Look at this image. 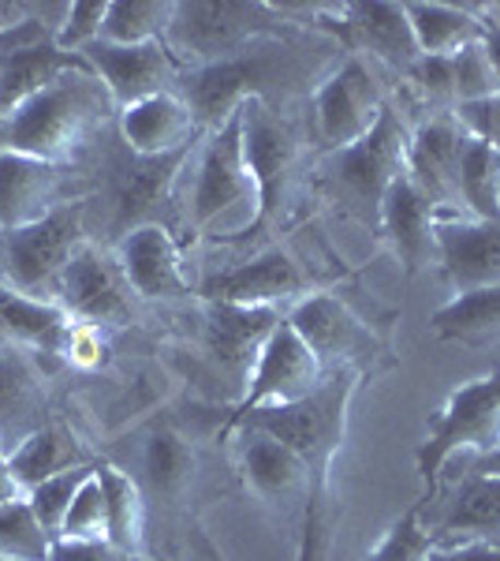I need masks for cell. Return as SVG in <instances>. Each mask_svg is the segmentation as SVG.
Listing matches in <instances>:
<instances>
[{
  "mask_svg": "<svg viewBox=\"0 0 500 561\" xmlns=\"http://www.w3.org/2000/svg\"><path fill=\"white\" fill-rule=\"evenodd\" d=\"M489 8H493V15H497V20H500V4H489Z\"/></svg>",
  "mask_w": 500,
  "mask_h": 561,
  "instance_id": "cell-50",
  "label": "cell"
},
{
  "mask_svg": "<svg viewBox=\"0 0 500 561\" xmlns=\"http://www.w3.org/2000/svg\"><path fill=\"white\" fill-rule=\"evenodd\" d=\"M280 314L272 307H235V304H209L206 311V348L221 364L224 375L240 378V393L247 375L258 359L261 345L277 330Z\"/></svg>",
  "mask_w": 500,
  "mask_h": 561,
  "instance_id": "cell-26",
  "label": "cell"
},
{
  "mask_svg": "<svg viewBox=\"0 0 500 561\" xmlns=\"http://www.w3.org/2000/svg\"><path fill=\"white\" fill-rule=\"evenodd\" d=\"M49 561H150V558L127 554V550H116L113 542H71V539H57V542H53V558Z\"/></svg>",
  "mask_w": 500,
  "mask_h": 561,
  "instance_id": "cell-44",
  "label": "cell"
},
{
  "mask_svg": "<svg viewBox=\"0 0 500 561\" xmlns=\"http://www.w3.org/2000/svg\"><path fill=\"white\" fill-rule=\"evenodd\" d=\"M60 539L71 542H108V524H105V491H102V479L94 476L79 486L75 502H71L68 517L60 524Z\"/></svg>",
  "mask_w": 500,
  "mask_h": 561,
  "instance_id": "cell-40",
  "label": "cell"
},
{
  "mask_svg": "<svg viewBox=\"0 0 500 561\" xmlns=\"http://www.w3.org/2000/svg\"><path fill=\"white\" fill-rule=\"evenodd\" d=\"M105 8H108V0H75V4L63 8V20L57 26L60 49L83 57V49H90L94 42H102Z\"/></svg>",
  "mask_w": 500,
  "mask_h": 561,
  "instance_id": "cell-41",
  "label": "cell"
},
{
  "mask_svg": "<svg viewBox=\"0 0 500 561\" xmlns=\"http://www.w3.org/2000/svg\"><path fill=\"white\" fill-rule=\"evenodd\" d=\"M470 135L452 113H430L407 139V176L438 206L441 217H463L460 206V158Z\"/></svg>",
  "mask_w": 500,
  "mask_h": 561,
  "instance_id": "cell-14",
  "label": "cell"
},
{
  "mask_svg": "<svg viewBox=\"0 0 500 561\" xmlns=\"http://www.w3.org/2000/svg\"><path fill=\"white\" fill-rule=\"evenodd\" d=\"M258 184L243 150V113L235 108L221 128L206 131L187 198V225L202 237H240L258 225Z\"/></svg>",
  "mask_w": 500,
  "mask_h": 561,
  "instance_id": "cell-4",
  "label": "cell"
},
{
  "mask_svg": "<svg viewBox=\"0 0 500 561\" xmlns=\"http://www.w3.org/2000/svg\"><path fill=\"white\" fill-rule=\"evenodd\" d=\"M4 26H8V23H0V53H4Z\"/></svg>",
  "mask_w": 500,
  "mask_h": 561,
  "instance_id": "cell-49",
  "label": "cell"
},
{
  "mask_svg": "<svg viewBox=\"0 0 500 561\" xmlns=\"http://www.w3.org/2000/svg\"><path fill=\"white\" fill-rule=\"evenodd\" d=\"M430 561H500V542H444V547H433Z\"/></svg>",
  "mask_w": 500,
  "mask_h": 561,
  "instance_id": "cell-45",
  "label": "cell"
},
{
  "mask_svg": "<svg viewBox=\"0 0 500 561\" xmlns=\"http://www.w3.org/2000/svg\"><path fill=\"white\" fill-rule=\"evenodd\" d=\"M45 420V389L23 352H0V446L12 454Z\"/></svg>",
  "mask_w": 500,
  "mask_h": 561,
  "instance_id": "cell-29",
  "label": "cell"
},
{
  "mask_svg": "<svg viewBox=\"0 0 500 561\" xmlns=\"http://www.w3.org/2000/svg\"><path fill=\"white\" fill-rule=\"evenodd\" d=\"M295 8L266 4V0H221V4H176V20L168 26V53L179 68H202L224 60L247 45L288 34Z\"/></svg>",
  "mask_w": 500,
  "mask_h": 561,
  "instance_id": "cell-6",
  "label": "cell"
},
{
  "mask_svg": "<svg viewBox=\"0 0 500 561\" xmlns=\"http://www.w3.org/2000/svg\"><path fill=\"white\" fill-rule=\"evenodd\" d=\"M362 382V370L336 367L325 375V382L314 389L306 401L284 404V409H261L243 420L229 423H251V427L269 431L284 446H292L306 465L311 476V491L303 505V539H299L295 561H329L333 554V531H336V505H333V460L344 446V431H348V409L351 397Z\"/></svg>",
  "mask_w": 500,
  "mask_h": 561,
  "instance_id": "cell-1",
  "label": "cell"
},
{
  "mask_svg": "<svg viewBox=\"0 0 500 561\" xmlns=\"http://www.w3.org/2000/svg\"><path fill=\"white\" fill-rule=\"evenodd\" d=\"M75 319L57 300H38L0 280V341L15 348L63 356Z\"/></svg>",
  "mask_w": 500,
  "mask_h": 561,
  "instance_id": "cell-28",
  "label": "cell"
},
{
  "mask_svg": "<svg viewBox=\"0 0 500 561\" xmlns=\"http://www.w3.org/2000/svg\"><path fill=\"white\" fill-rule=\"evenodd\" d=\"M90 68L86 57L79 53H63L57 42H31V45H4L0 53V121L26 105L31 98H38L45 87H53L68 71Z\"/></svg>",
  "mask_w": 500,
  "mask_h": 561,
  "instance_id": "cell-27",
  "label": "cell"
},
{
  "mask_svg": "<svg viewBox=\"0 0 500 561\" xmlns=\"http://www.w3.org/2000/svg\"><path fill=\"white\" fill-rule=\"evenodd\" d=\"M63 359L83 370H94L102 367L105 359V333L97 325H86V322H75L68 333V345H63Z\"/></svg>",
  "mask_w": 500,
  "mask_h": 561,
  "instance_id": "cell-43",
  "label": "cell"
},
{
  "mask_svg": "<svg viewBox=\"0 0 500 561\" xmlns=\"http://www.w3.org/2000/svg\"><path fill=\"white\" fill-rule=\"evenodd\" d=\"M235 431V472H240L243 486L266 505H288L311 491V476H306L303 457L269 431L240 423Z\"/></svg>",
  "mask_w": 500,
  "mask_h": 561,
  "instance_id": "cell-18",
  "label": "cell"
},
{
  "mask_svg": "<svg viewBox=\"0 0 500 561\" xmlns=\"http://www.w3.org/2000/svg\"><path fill=\"white\" fill-rule=\"evenodd\" d=\"M452 116L460 121V128L470 135V139H481L489 147L500 150V90L481 102H470V105H460L452 108Z\"/></svg>",
  "mask_w": 500,
  "mask_h": 561,
  "instance_id": "cell-42",
  "label": "cell"
},
{
  "mask_svg": "<svg viewBox=\"0 0 500 561\" xmlns=\"http://www.w3.org/2000/svg\"><path fill=\"white\" fill-rule=\"evenodd\" d=\"M0 561H8V558H4V554H0Z\"/></svg>",
  "mask_w": 500,
  "mask_h": 561,
  "instance_id": "cell-52",
  "label": "cell"
},
{
  "mask_svg": "<svg viewBox=\"0 0 500 561\" xmlns=\"http://www.w3.org/2000/svg\"><path fill=\"white\" fill-rule=\"evenodd\" d=\"M333 12L340 20V26H336L340 42L351 49V57H374L377 65L399 71L404 79L422 60L404 4H393V0H359V4L333 8Z\"/></svg>",
  "mask_w": 500,
  "mask_h": 561,
  "instance_id": "cell-16",
  "label": "cell"
},
{
  "mask_svg": "<svg viewBox=\"0 0 500 561\" xmlns=\"http://www.w3.org/2000/svg\"><path fill=\"white\" fill-rule=\"evenodd\" d=\"M438 206L415 187L411 176H399L381 206V232L393 240V251L407 274H418L438 262Z\"/></svg>",
  "mask_w": 500,
  "mask_h": 561,
  "instance_id": "cell-25",
  "label": "cell"
},
{
  "mask_svg": "<svg viewBox=\"0 0 500 561\" xmlns=\"http://www.w3.org/2000/svg\"><path fill=\"white\" fill-rule=\"evenodd\" d=\"M306 288H311V280H306L303 266H299L284 248H269V251H261V255L240 262V266L213 274L198 296H206L209 304L272 307V311H277V304H288V300L299 304L303 296H311Z\"/></svg>",
  "mask_w": 500,
  "mask_h": 561,
  "instance_id": "cell-17",
  "label": "cell"
},
{
  "mask_svg": "<svg viewBox=\"0 0 500 561\" xmlns=\"http://www.w3.org/2000/svg\"><path fill=\"white\" fill-rule=\"evenodd\" d=\"M105 491V524L108 542L127 554H142V528H147V502H142V486L131 472L116 465L97 468Z\"/></svg>",
  "mask_w": 500,
  "mask_h": 561,
  "instance_id": "cell-33",
  "label": "cell"
},
{
  "mask_svg": "<svg viewBox=\"0 0 500 561\" xmlns=\"http://www.w3.org/2000/svg\"><path fill=\"white\" fill-rule=\"evenodd\" d=\"M329 53H336V42H303L295 31L272 34L232 53L224 60L202 68H187L179 76V90L198 128L213 131L240 108L243 102H266L277 108V102H288L295 90L311 87V79L322 83L329 76Z\"/></svg>",
  "mask_w": 500,
  "mask_h": 561,
  "instance_id": "cell-2",
  "label": "cell"
},
{
  "mask_svg": "<svg viewBox=\"0 0 500 561\" xmlns=\"http://www.w3.org/2000/svg\"><path fill=\"white\" fill-rule=\"evenodd\" d=\"M8 460H12V476H15V483L23 486V494L31 491V486L45 483V479L83 465V460H79V442L71 438L68 431L53 427V423L34 431L26 442H20V446L8 454Z\"/></svg>",
  "mask_w": 500,
  "mask_h": 561,
  "instance_id": "cell-34",
  "label": "cell"
},
{
  "mask_svg": "<svg viewBox=\"0 0 500 561\" xmlns=\"http://www.w3.org/2000/svg\"><path fill=\"white\" fill-rule=\"evenodd\" d=\"M116 262H120L127 285L135 288L139 300H179L190 293V280L184 274V255L176 240L161 221L139 225L116 243Z\"/></svg>",
  "mask_w": 500,
  "mask_h": 561,
  "instance_id": "cell-22",
  "label": "cell"
},
{
  "mask_svg": "<svg viewBox=\"0 0 500 561\" xmlns=\"http://www.w3.org/2000/svg\"><path fill=\"white\" fill-rule=\"evenodd\" d=\"M57 304L75 322L97 325V330H120L139 314V296L127 285L120 262H113L97 243H83L60 277Z\"/></svg>",
  "mask_w": 500,
  "mask_h": 561,
  "instance_id": "cell-12",
  "label": "cell"
},
{
  "mask_svg": "<svg viewBox=\"0 0 500 561\" xmlns=\"http://www.w3.org/2000/svg\"><path fill=\"white\" fill-rule=\"evenodd\" d=\"M86 243V206L63 203L26 229L0 232V280L38 300H57L60 277Z\"/></svg>",
  "mask_w": 500,
  "mask_h": 561,
  "instance_id": "cell-8",
  "label": "cell"
},
{
  "mask_svg": "<svg viewBox=\"0 0 500 561\" xmlns=\"http://www.w3.org/2000/svg\"><path fill=\"white\" fill-rule=\"evenodd\" d=\"M187 158L190 150L172 153V158H139L127 147L108 153V203H113V225L124 237L139 225H153V206L168 198L172 180Z\"/></svg>",
  "mask_w": 500,
  "mask_h": 561,
  "instance_id": "cell-19",
  "label": "cell"
},
{
  "mask_svg": "<svg viewBox=\"0 0 500 561\" xmlns=\"http://www.w3.org/2000/svg\"><path fill=\"white\" fill-rule=\"evenodd\" d=\"M116 124H120V142L131 153H139V158L187 153L198 135H202L179 94H158L147 98V102L127 105L124 113H116Z\"/></svg>",
  "mask_w": 500,
  "mask_h": 561,
  "instance_id": "cell-24",
  "label": "cell"
},
{
  "mask_svg": "<svg viewBox=\"0 0 500 561\" xmlns=\"http://www.w3.org/2000/svg\"><path fill=\"white\" fill-rule=\"evenodd\" d=\"M172 20H176V0H108L102 42L108 45L165 42Z\"/></svg>",
  "mask_w": 500,
  "mask_h": 561,
  "instance_id": "cell-36",
  "label": "cell"
},
{
  "mask_svg": "<svg viewBox=\"0 0 500 561\" xmlns=\"http://www.w3.org/2000/svg\"><path fill=\"white\" fill-rule=\"evenodd\" d=\"M407 23L415 31L422 57H452L463 45L481 42L486 4H438V0H407Z\"/></svg>",
  "mask_w": 500,
  "mask_h": 561,
  "instance_id": "cell-30",
  "label": "cell"
},
{
  "mask_svg": "<svg viewBox=\"0 0 500 561\" xmlns=\"http://www.w3.org/2000/svg\"><path fill=\"white\" fill-rule=\"evenodd\" d=\"M433 536L422 520V505H411L404 517L388 524V531L377 539V547L370 550L367 561H430L433 554Z\"/></svg>",
  "mask_w": 500,
  "mask_h": 561,
  "instance_id": "cell-39",
  "label": "cell"
},
{
  "mask_svg": "<svg viewBox=\"0 0 500 561\" xmlns=\"http://www.w3.org/2000/svg\"><path fill=\"white\" fill-rule=\"evenodd\" d=\"M430 325L444 345H500V288H478V293L452 296L449 304L433 311Z\"/></svg>",
  "mask_w": 500,
  "mask_h": 561,
  "instance_id": "cell-32",
  "label": "cell"
},
{
  "mask_svg": "<svg viewBox=\"0 0 500 561\" xmlns=\"http://www.w3.org/2000/svg\"><path fill=\"white\" fill-rule=\"evenodd\" d=\"M63 198V169L20 150H0V232L49 217Z\"/></svg>",
  "mask_w": 500,
  "mask_h": 561,
  "instance_id": "cell-23",
  "label": "cell"
},
{
  "mask_svg": "<svg viewBox=\"0 0 500 561\" xmlns=\"http://www.w3.org/2000/svg\"><path fill=\"white\" fill-rule=\"evenodd\" d=\"M195 446L184 431L172 423H153L139 442V486H150L161 497H184L187 486L195 483Z\"/></svg>",
  "mask_w": 500,
  "mask_h": 561,
  "instance_id": "cell-31",
  "label": "cell"
},
{
  "mask_svg": "<svg viewBox=\"0 0 500 561\" xmlns=\"http://www.w3.org/2000/svg\"><path fill=\"white\" fill-rule=\"evenodd\" d=\"M311 105H314L317 139H322L325 153H329L367 139L388 102L381 94L377 76L367 68V60L348 57L317 83Z\"/></svg>",
  "mask_w": 500,
  "mask_h": 561,
  "instance_id": "cell-11",
  "label": "cell"
},
{
  "mask_svg": "<svg viewBox=\"0 0 500 561\" xmlns=\"http://www.w3.org/2000/svg\"><path fill=\"white\" fill-rule=\"evenodd\" d=\"M90 476H94V468H90V465H75V468H68V472L45 479V483H38V486H31V491H26V502H31L34 517L45 524V531H49L53 539H60V524H63V517H68V510H71V502H75L79 486H83Z\"/></svg>",
  "mask_w": 500,
  "mask_h": 561,
  "instance_id": "cell-38",
  "label": "cell"
},
{
  "mask_svg": "<svg viewBox=\"0 0 500 561\" xmlns=\"http://www.w3.org/2000/svg\"><path fill=\"white\" fill-rule=\"evenodd\" d=\"M53 539L45 524L34 517L26 494L0 505V554L8 561H49Z\"/></svg>",
  "mask_w": 500,
  "mask_h": 561,
  "instance_id": "cell-37",
  "label": "cell"
},
{
  "mask_svg": "<svg viewBox=\"0 0 500 561\" xmlns=\"http://www.w3.org/2000/svg\"><path fill=\"white\" fill-rule=\"evenodd\" d=\"M288 325L306 341V348L322 359L325 370L354 367L367 375V364H374V356L381 352L374 333L362 325L359 314L329 293L303 296L288 314Z\"/></svg>",
  "mask_w": 500,
  "mask_h": 561,
  "instance_id": "cell-13",
  "label": "cell"
},
{
  "mask_svg": "<svg viewBox=\"0 0 500 561\" xmlns=\"http://www.w3.org/2000/svg\"><path fill=\"white\" fill-rule=\"evenodd\" d=\"M475 472H489V476H500V446L493 449V454H481V457H475Z\"/></svg>",
  "mask_w": 500,
  "mask_h": 561,
  "instance_id": "cell-48",
  "label": "cell"
},
{
  "mask_svg": "<svg viewBox=\"0 0 500 561\" xmlns=\"http://www.w3.org/2000/svg\"><path fill=\"white\" fill-rule=\"evenodd\" d=\"M500 446V370L452 389L444 409L430 420V434L418 446V476L426 497H438L441 468L456 454H493Z\"/></svg>",
  "mask_w": 500,
  "mask_h": 561,
  "instance_id": "cell-7",
  "label": "cell"
},
{
  "mask_svg": "<svg viewBox=\"0 0 500 561\" xmlns=\"http://www.w3.org/2000/svg\"><path fill=\"white\" fill-rule=\"evenodd\" d=\"M438 266L456 296L478 288H500V221L441 217Z\"/></svg>",
  "mask_w": 500,
  "mask_h": 561,
  "instance_id": "cell-21",
  "label": "cell"
},
{
  "mask_svg": "<svg viewBox=\"0 0 500 561\" xmlns=\"http://www.w3.org/2000/svg\"><path fill=\"white\" fill-rule=\"evenodd\" d=\"M481 20H486L481 45H486V57H489V65H493L497 79H500V20L493 15V8H489V4H486V12H481Z\"/></svg>",
  "mask_w": 500,
  "mask_h": 561,
  "instance_id": "cell-46",
  "label": "cell"
},
{
  "mask_svg": "<svg viewBox=\"0 0 500 561\" xmlns=\"http://www.w3.org/2000/svg\"><path fill=\"white\" fill-rule=\"evenodd\" d=\"M83 57L94 68V76L108 87L116 113H124L135 102H147V98L176 94L179 76H184V68L172 60L165 42H153V45L94 42L90 49H83Z\"/></svg>",
  "mask_w": 500,
  "mask_h": 561,
  "instance_id": "cell-15",
  "label": "cell"
},
{
  "mask_svg": "<svg viewBox=\"0 0 500 561\" xmlns=\"http://www.w3.org/2000/svg\"><path fill=\"white\" fill-rule=\"evenodd\" d=\"M460 206L463 217L500 221V150L481 139H467V147H463Z\"/></svg>",
  "mask_w": 500,
  "mask_h": 561,
  "instance_id": "cell-35",
  "label": "cell"
},
{
  "mask_svg": "<svg viewBox=\"0 0 500 561\" xmlns=\"http://www.w3.org/2000/svg\"><path fill=\"white\" fill-rule=\"evenodd\" d=\"M209 554H213V550H209ZM213 561H221V558H217V554H213Z\"/></svg>",
  "mask_w": 500,
  "mask_h": 561,
  "instance_id": "cell-51",
  "label": "cell"
},
{
  "mask_svg": "<svg viewBox=\"0 0 500 561\" xmlns=\"http://www.w3.org/2000/svg\"><path fill=\"white\" fill-rule=\"evenodd\" d=\"M113 113L116 102L94 68L68 71L38 98L15 108L8 121H0V150H20L49 165H63L90 147L97 131H105Z\"/></svg>",
  "mask_w": 500,
  "mask_h": 561,
  "instance_id": "cell-3",
  "label": "cell"
},
{
  "mask_svg": "<svg viewBox=\"0 0 500 561\" xmlns=\"http://www.w3.org/2000/svg\"><path fill=\"white\" fill-rule=\"evenodd\" d=\"M20 494H23V486L15 483V476H12V460H8V449L0 446V505L12 502V497H20Z\"/></svg>",
  "mask_w": 500,
  "mask_h": 561,
  "instance_id": "cell-47",
  "label": "cell"
},
{
  "mask_svg": "<svg viewBox=\"0 0 500 561\" xmlns=\"http://www.w3.org/2000/svg\"><path fill=\"white\" fill-rule=\"evenodd\" d=\"M243 150H247L251 176L258 184V225L251 232L269 229L288 210L303 169V139L292 124L280 116V108H269L266 102H243Z\"/></svg>",
  "mask_w": 500,
  "mask_h": 561,
  "instance_id": "cell-9",
  "label": "cell"
},
{
  "mask_svg": "<svg viewBox=\"0 0 500 561\" xmlns=\"http://www.w3.org/2000/svg\"><path fill=\"white\" fill-rule=\"evenodd\" d=\"M422 520L438 547L467 539L500 542V476L467 468L449 497L422 502Z\"/></svg>",
  "mask_w": 500,
  "mask_h": 561,
  "instance_id": "cell-20",
  "label": "cell"
},
{
  "mask_svg": "<svg viewBox=\"0 0 500 561\" xmlns=\"http://www.w3.org/2000/svg\"><path fill=\"white\" fill-rule=\"evenodd\" d=\"M407 139H411V128L399 116V108L385 105L367 139L322 153L314 169L322 195L340 206L344 214L367 225H381V206H385L388 187L407 173Z\"/></svg>",
  "mask_w": 500,
  "mask_h": 561,
  "instance_id": "cell-5",
  "label": "cell"
},
{
  "mask_svg": "<svg viewBox=\"0 0 500 561\" xmlns=\"http://www.w3.org/2000/svg\"><path fill=\"white\" fill-rule=\"evenodd\" d=\"M325 375L329 370L322 367V359L306 348V341L288 325V319H280L269 341L261 345L258 359H254L247 386L235 401L232 423L261 409H284V404L306 401L325 382Z\"/></svg>",
  "mask_w": 500,
  "mask_h": 561,
  "instance_id": "cell-10",
  "label": "cell"
}]
</instances>
